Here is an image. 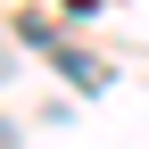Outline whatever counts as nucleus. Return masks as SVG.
I'll return each mask as SVG.
<instances>
[{"instance_id": "nucleus-1", "label": "nucleus", "mask_w": 149, "mask_h": 149, "mask_svg": "<svg viewBox=\"0 0 149 149\" xmlns=\"http://www.w3.org/2000/svg\"><path fill=\"white\" fill-rule=\"evenodd\" d=\"M58 66L74 74V83H108V66H100V58H83V50H58Z\"/></svg>"}, {"instance_id": "nucleus-2", "label": "nucleus", "mask_w": 149, "mask_h": 149, "mask_svg": "<svg viewBox=\"0 0 149 149\" xmlns=\"http://www.w3.org/2000/svg\"><path fill=\"white\" fill-rule=\"evenodd\" d=\"M0 149H17V133H8V124H0Z\"/></svg>"}]
</instances>
